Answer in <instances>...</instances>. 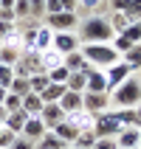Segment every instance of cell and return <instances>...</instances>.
Returning a JSON list of instances; mask_svg holds the SVG:
<instances>
[{"mask_svg": "<svg viewBox=\"0 0 141 149\" xmlns=\"http://www.w3.org/2000/svg\"><path fill=\"white\" fill-rule=\"evenodd\" d=\"M107 96H110V107H113V110H119V107H135V104L141 101V76L138 73H130L124 82L119 84V87H113Z\"/></svg>", "mask_w": 141, "mask_h": 149, "instance_id": "1", "label": "cell"}, {"mask_svg": "<svg viewBox=\"0 0 141 149\" xmlns=\"http://www.w3.org/2000/svg\"><path fill=\"white\" fill-rule=\"evenodd\" d=\"M116 37V31L110 28V23L105 17H88L82 25H79V34H76V40L88 45V42H110Z\"/></svg>", "mask_w": 141, "mask_h": 149, "instance_id": "2", "label": "cell"}, {"mask_svg": "<svg viewBox=\"0 0 141 149\" xmlns=\"http://www.w3.org/2000/svg\"><path fill=\"white\" fill-rule=\"evenodd\" d=\"M79 51H82V56L88 59V65L99 68V70H105V68L119 62V54L113 51L110 42H88V45H79Z\"/></svg>", "mask_w": 141, "mask_h": 149, "instance_id": "3", "label": "cell"}, {"mask_svg": "<svg viewBox=\"0 0 141 149\" xmlns=\"http://www.w3.org/2000/svg\"><path fill=\"white\" fill-rule=\"evenodd\" d=\"M121 130H124V127L119 121L116 110H105V113L96 116V124H93V135H96V138H116Z\"/></svg>", "mask_w": 141, "mask_h": 149, "instance_id": "4", "label": "cell"}, {"mask_svg": "<svg viewBox=\"0 0 141 149\" xmlns=\"http://www.w3.org/2000/svg\"><path fill=\"white\" fill-rule=\"evenodd\" d=\"M79 23V17L74 11H59V14H45V25H48L51 31H71L74 25Z\"/></svg>", "mask_w": 141, "mask_h": 149, "instance_id": "5", "label": "cell"}, {"mask_svg": "<svg viewBox=\"0 0 141 149\" xmlns=\"http://www.w3.org/2000/svg\"><path fill=\"white\" fill-rule=\"evenodd\" d=\"M82 110L93 113V116H99L105 110H110V96L107 93H82Z\"/></svg>", "mask_w": 141, "mask_h": 149, "instance_id": "6", "label": "cell"}, {"mask_svg": "<svg viewBox=\"0 0 141 149\" xmlns=\"http://www.w3.org/2000/svg\"><path fill=\"white\" fill-rule=\"evenodd\" d=\"M79 45H82V42L76 40L74 31H57V34H54V42H51V48L59 51L62 56H65V54H71V51H79Z\"/></svg>", "mask_w": 141, "mask_h": 149, "instance_id": "7", "label": "cell"}, {"mask_svg": "<svg viewBox=\"0 0 141 149\" xmlns=\"http://www.w3.org/2000/svg\"><path fill=\"white\" fill-rule=\"evenodd\" d=\"M85 90L88 93H107V76L99 68H90L85 73Z\"/></svg>", "mask_w": 141, "mask_h": 149, "instance_id": "8", "label": "cell"}, {"mask_svg": "<svg viewBox=\"0 0 141 149\" xmlns=\"http://www.w3.org/2000/svg\"><path fill=\"white\" fill-rule=\"evenodd\" d=\"M133 73V70H130V68L124 65V62H121V59H119L116 65H110V68H105V76H107V93L113 90V87H119V84L124 82L127 76Z\"/></svg>", "mask_w": 141, "mask_h": 149, "instance_id": "9", "label": "cell"}, {"mask_svg": "<svg viewBox=\"0 0 141 149\" xmlns=\"http://www.w3.org/2000/svg\"><path fill=\"white\" fill-rule=\"evenodd\" d=\"M45 132H48V127L42 124V118H40V116H28L20 135H23V138H28V141H40Z\"/></svg>", "mask_w": 141, "mask_h": 149, "instance_id": "10", "label": "cell"}, {"mask_svg": "<svg viewBox=\"0 0 141 149\" xmlns=\"http://www.w3.org/2000/svg\"><path fill=\"white\" fill-rule=\"evenodd\" d=\"M65 121L71 127H76L79 132H85V130H93V124H96V116L93 113H88V110H76V113H68Z\"/></svg>", "mask_w": 141, "mask_h": 149, "instance_id": "11", "label": "cell"}, {"mask_svg": "<svg viewBox=\"0 0 141 149\" xmlns=\"http://www.w3.org/2000/svg\"><path fill=\"white\" fill-rule=\"evenodd\" d=\"M40 118H42V124L48 127H57L59 121H65V113H62V107H59L57 101H51V104H45V107L40 110Z\"/></svg>", "mask_w": 141, "mask_h": 149, "instance_id": "12", "label": "cell"}, {"mask_svg": "<svg viewBox=\"0 0 141 149\" xmlns=\"http://www.w3.org/2000/svg\"><path fill=\"white\" fill-rule=\"evenodd\" d=\"M62 65L71 70V73H76V70H82V73H88L90 70V65H88V59L82 56V51H71V54H65L62 56Z\"/></svg>", "mask_w": 141, "mask_h": 149, "instance_id": "13", "label": "cell"}, {"mask_svg": "<svg viewBox=\"0 0 141 149\" xmlns=\"http://www.w3.org/2000/svg\"><path fill=\"white\" fill-rule=\"evenodd\" d=\"M59 107H62V113H76V110H82V93H74V90H65L62 93V99L57 101Z\"/></svg>", "mask_w": 141, "mask_h": 149, "instance_id": "14", "label": "cell"}, {"mask_svg": "<svg viewBox=\"0 0 141 149\" xmlns=\"http://www.w3.org/2000/svg\"><path fill=\"white\" fill-rule=\"evenodd\" d=\"M25 118H28V113H25V110L20 107V110H14V113H8V116H6V121H3V127H6L8 132L20 135V132H23V124H25Z\"/></svg>", "mask_w": 141, "mask_h": 149, "instance_id": "15", "label": "cell"}, {"mask_svg": "<svg viewBox=\"0 0 141 149\" xmlns=\"http://www.w3.org/2000/svg\"><path fill=\"white\" fill-rule=\"evenodd\" d=\"M138 138H141L138 127H124L116 135V143H119V149H130V146H138Z\"/></svg>", "mask_w": 141, "mask_h": 149, "instance_id": "16", "label": "cell"}, {"mask_svg": "<svg viewBox=\"0 0 141 149\" xmlns=\"http://www.w3.org/2000/svg\"><path fill=\"white\" fill-rule=\"evenodd\" d=\"M51 132L57 135L59 141H65L68 146H71V143L76 141V135H79V130H76V127H71V124H68V121H59L57 127H51Z\"/></svg>", "mask_w": 141, "mask_h": 149, "instance_id": "17", "label": "cell"}, {"mask_svg": "<svg viewBox=\"0 0 141 149\" xmlns=\"http://www.w3.org/2000/svg\"><path fill=\"white\" fill-rule=\"evenodd\" d=\"M54 42V31L48 25H37V40H34V51H48Z\"/></svg>", "mask_w": 141, "mask_h": 149, "instance_id": "18", "label": "cell"}, {"mask_svg": "<svg viewBox=\"0 0 141 149\" xmlns=\"http://www.w3.org/2000/svg\"><path fill=\"white\" fill-rule=\"evenodd\" d=\"M121 62H124L133 73H135V70H141V42H135L127 54H121Z\"/></svg>", "mask_w": 141, "mask_h": 149, "instance_id": "19", "label": "cell"}, {"mask_svg": "<svg viewBox=\"0 0 141 149\" xmlns=\"http://www.w3.org/2000/svg\"><path fill=\"white\" fill-rule=\"evenodd\" d=\"M45 107V101L40 99V93H25L23 96V110L28 116H40V110Z\"/></svg>", "mask_w": 141, "mask_h": 149, "instance_id": "20", "label": "cell"}, {"mask_svg": "<svg viewBox=\"0 0 141 149\" xmlns=\"http://www.w3.org/2000/svg\"><path fill=\"white\" fill-rule=\"evenodd\" d=\"M34 149H68V143H65V141H59L57 135L48 130V132L42 135L40 141H34Z\"/></svg>", "mask_w": 141, "mask_h": 149, "instance_id": "21", "label": "cell"}, {"mask_svg": "<svg viewBox=\"0 0 141 149\" xmlns=\"http://www.w3.org/2000/svg\"><path fill=\"white\" fill-rule=\"evenodd\" d=\"M40 59H42V70H45V73H48L51 68H59V65H62V54H59V51H54V48L40 51Z\"/></svg>", "mask_w": 141, "mask_h": 149, "instance_id": "22", "label": "cell"}, {"mask_svg": "<svg viewBox=\"0 0 141 149\" xmlns=\"http://www.w3.org/2000/svg\"><path fill=\"white\" fill-rule=\"evenodd\" d=\"M62 93H65V84H59V82H51L45 90L40 93V99L45 101V104H51V101H59L62 99Z\"/></svg>", "mask_w": 141, "mask_h": 149, "instance_id": "23", "label": "cell"}, {"mask_svg": "<svg viewBox=\"0 0 141 149\" xmlns=\"http://www.w3.org/2000/svg\"><path fill=\"white\" fill-rule=\"evenodd\" d=\"M20 54H23L20 48H8V45H0V65L14 68V62L20 59Z\"/></svg>", "mask_w": 141, "mask_h": 149, "instance_id": "24", "label": "cell"}, {"mask_svg": "<svg viewBox=\"0 0 141 149\" xmlns=\"http://www.w3.org/2000/svg\"><path fill=\"white\" fill-rule=\"evenodd\" d=\"M48 84H51L48 73H34V76H28V90H31V93H42Z\"/></svg>", "mask_w": 141, "mask_h": 149, "instance_id": "25", "label": "cell"}, {"mask_svg": "<svg viewBox=\"0 0 141 149\" xmlns=\"http://www.w3.org/2000/svg\"><path fill=\"white\" fill-rule=\"evenodd\" d=\"M65 90H74V93H85V73L76 70L65 79Z\"/></svg>", "mask_w": 141, "mask_h": 149, "instance_id": "26", "label": "cell"}, {"mask_svg": "<svg viewBox=\"0 0 141 149\" xmlns=\"http://www.w3.org/2000/svg\"><path fill=\"white\" fill-rule=\"evenodd\" d=\"M93 143H96V135H93V130H85V132L76 135V141L71 143L74 149H93Z\"/></svg>", "mask_w": 141, "mask_h": 149, "instance_id": "27", "label": "cell"}, {"mask_svg": "<svg viewBox=\"0 0 141 149\" xmlns=\"http://www.w3.org/2000/svg\"><path fill=\"white\" fill-rule=\"evenodd\" d=\"M107 23H110V28H113V31H116V34H121V31H124V28H127V25L133 23V20H130V17H127L124 11H113V17H110Z\"/></svg>", "mask_w": 141, "mask_h": 149, "instance_id": "28", "label": "cell"}, {"mask_svg": "<svg viewBox=\"0 0 141 149\" xmlns=\"http://www.w3.org/2000/svg\"><path fill=\"white\" fill-rule=\"evenodd\" d=\"M8 93H14V96H20V99H23L25 93H31L28 90V79H25V76H14L11 84H8Z\"/></svg>", "mask_w": 141, "mask_h": 149, "instance_id": "29", "label": "cell"}, {"mask_svg": "<svg viewBox=\"0 0 141 149\" xmlns=\"http://www.w3.org/2000/svg\"><path fill=\"white\" fill-rule=\"evenodd\" d=\"M110 45H113V51H116L119 56H121V54H127V51L133 48V42L127 40L124 34H116V37H113V40H110Z\"/></svg>", "mask_w": 141, "mask_h": 149, "instance_id": "30", "label": "cell"}, {"mask_svg": "<svg viewBox=\"0 0 141 149\" xmlns=\"http://www.w3.org/2000/svg\"><path fill=\"white\" fill-rule=\"evenodd\" d=\"M116 116H119V121H121V127H135V110L133 107H119Z\"/></svg>", "mask_w": 141, "mask_h": 149, "instance_id": "31", "label": "cell"}, {"mask_svg": "<svg viewBox=\"0 0 141 149\" xmlns=\"http://www.w3.org/2000/svg\"><path fill=\"white\" fill-rule=\"evenodd\" d=\"M121 34H124V37H127L130 42H133V45H135V42H141V20L130 23V25H127V28H124Z\"/></svg>", "mask_w": 141, "mask_h": 149, "instance_id": "32", "label": "cell"}, {"mask_svg": "<svg viewBox=\"0 0 141 149\" xmlns=\"http://www.w3.org/2000/svg\"><path fill=\"white\" fill-rule=\"evenodd\" d=\"M71 76V70H68L65 65H59V68H51L48 70V79L51 82H59V84H65V79Z\"/></svg>", "mask_w": 141, "mask_h": 149, "instance_id": "33", "label": "cell"}, {"mask_svg": "<svg viewBox=\"0 0 141 149\" xmlns=\"http://www.w3.org/2000/svg\"><path fill=\"white\" fill-rule=\"evenodd\" d=\"M3 107H6V113H14V110L23 107V99L20 96H14V93H8L6 90V99H3Z\"/></svg>", "mask_w": 141, "mask_h": 149, "instance_id": "34", "label": "cell"}, {"mask_svg": "<svg viewBox=\"0 0 141 149\" xmlns=\"http://www.w3.org/2000/svg\"><path fill=\"white\" fill-rule=\"evenodd\" d=\"M11 79H14V68H8V65H0V87H3V90H8Z\"/></svg>", "mask_w": 141, "mask_h": 149, "instance_id": "35", "label": "cell"}, {"mask_svg": "<svg viewBox=\"0 0 141 149\" xmlns=\"http://www.w3.org/2000/svg\"><path fill=\"white\" fill-rule=\"evenodd\" d=\"M28 11L31 17H45V0H28Z\"/></svg>", "mask_w": 141, "mask_h": 149, "instance_id": "36", "label": "cell"}, {"mask_svg": "<svg viewBox=\"0 0 141 149\" xmlns=\"http://www.w3.org/2000/svg\"><path fill=\"white\" fill-rule=\"evenodd\" d=\"M93 149H119V143H116V138H96Z\"/></svg>", "mask_w": 141, "mask_h": 149, "instance_id": "37", "label": "cell"}, {"mask_svg": "<svg viewBox=\"0 0 141 149\" xmlns=\"http://www.w3.org/2000/svg\"><path fill=\"white\" fill-rule=\"evenodd\" d=\"M8 149H34V141H28V138H23V135H17Z\"/></svg>", "mask_w": 141, "mask_h": 149, "instance_id": "38", "label": "cell"}, {"mask_svg": "<svg viewBox=\"0 0 141 149\" xmlns=\"http://www.w3.org/2000/svg\"><path fill=\"white\" fill-rule=\"evenodd\" d=\"M17 31V25L14 23H6V20H0V45H3V40H6L8 34H14Z\"/></svg>", "mask_w": 141, "mask_h": 149, "instance_id": "39", "label": "cell"}, {"mask_svg": "<svg viewBox=\"0 0 141 149\" xmlns=\"http://www.w3.org/2000/svg\"><path fill=\"white\" fill-rule=\"evenodd\" d=\"M14 138H17V135H14V132H8L6 127H3V132H0V149H8Z\"/></svg>", "mask_w": 141, "mask_h": 149, "instance_id": "40", "label": "cell"}, {"mask_svg": "<svg viewBox=\"0 0 141 149\" xmlns=\"http://www.w3.org/2000/svg\"><path fill=\"white\" fill-rule=\"evenodd\" d=\"M59 11H62L59 0H45V14H59Z\"/></svg>", "mask_w": 141, "mask_h": 149, "instance_id": "41", "label": "cell"}, {"mask_svg": "<svg viewBox=\"0 0 141 149\" xmlns=\"http://www.w3.org/2000/svg\"><path fill=\"white\" fill-rule=\"evenodd\" d=\"M62 3V11H74L76 14V8H79V0H59Z\"/></svg>", "mask_w": 141, "mask_h": 149, "instance_id": "42", "label": "cell"}, {"mask_svg": "<svg viewBox=\"0 0 141 149\" xmlns=\"http://www.w3.org/2000/svg\"><path fill=\"white\" fill-rule=\"evenodd\" d=\"M0 20H6V23H17V17L11 8H0Z\"/></svg>", "mask_w": 141, "mask_h": 149, "instance_id": "43", "label": "cell"}, {"mask_svg": "<svg viewBox=\"0 0 141 149\" xmlns=\"http://www.w3.org/2000/svg\"><path fill=\"white\" fill-rule=\"evenodd\" d=\"M99 3H102V0H79V6H82V8H96Z\"/></svg>", "mask_w": 141, "mask_h": 149, "instance_id": "44", "label": "cell"}, {"mask_svg": "<svg viewBox=\"0 0 141 149\" xmlns=\"http://www.w3.org/2000/svg\"><path fill=\"white\" fill-rule=\"evenodd\" d=\"M133 110H135V127H138V124H141V101H138V104H135Z\"/></svg>", "mask_w": 141, "mask_h": 149, "instance_id": "45", "label": "cell"}, {"mask_svg": "<svg viewBox=\"0 0 141 149\" xmlns=\"http://www.w3.org/2000/svg\"><path fill=\"white\" fill-rule=\"evenodd\" d=\"M14 6V0H0V8H11Z\"/></svg>", "mask_w": 141, "mask_h": 149, "instance_id": "46", "label": "cell"}, {"mask_svg": "<svg viewBox=\"0 0 141 149\" xmlns=\"http://www.w3.org/2000/svg\"><path fill=\"white\" fill-rule=\"evenodd\" d=\"M6 116H8V113H6V107H3V104H0V124H3V121H6Z\"/></svg>", "mask_w": 141, "mask_h": 149, "instance_id": "47", "label": "cell"}, {"mask_svg": "<svg viewBox=\"0 0 141 149\" xmlns=\"http://www.w3.org/2000/svg\"><path fill=\"white\" fill-rule=\"evenodd\" d=\"M3 99H6V90H3V87H0V104H3Z\"/></svg>", "mask_w": 141, "mask_h": 149, "instance_id": "48", "label": "cell"}, {"mask_svg": "<svg viewBox=\"0 0 141 149\" xmlns=\"http://www.w3.org/2000/svg\"><path fill=\"white\" fill-rule=\"evenodd\" d=\"M138 149H141V138H138Z\"/></svg>", "mask_w": 141, "mask_h": 149, "instance_id": "49", "label": "cell"}, {"mask_svg": "<svg viewBox=\"0 0 141 149\" xmlns=\"http://www.w3.org/2000/svg\"><path fill=\"white\" fill-rule=\"evenodd\" d=\"M0 132H3V124H0Z\"/></svg>", "mask_w": 141, "mask_h": 149, "instance_id": "50", "label": "cell"}, {"mask_svg": "<svg viewBox=\"0 0 141 149\" xmlns=\"http://www.w3.org/2000/svg\"><path fill=\"white\" fill-rule=\"evenodd\" d=\"M130 149H138V146H130Z\"/></svg>", "mask_w": 141, "mask_h": 149, "instance_id": "51", "label": "cell"}, {"mask_svg": "<svg viewBox=\"0 0 141 149\" xmlns=\"http://www.w3.org/2000/svg\"><path fill=\"white\" fill-rule=\"evenodd\" d=\"M68 149H74V146H68Z\"/></svg>", "mask_w": 141, "mask_h": 149, "instance_id": "52", "label": "cell"}]
</instances>
